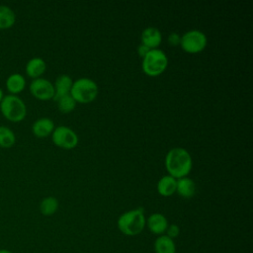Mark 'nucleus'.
<instances>
[{"instance_id":"1","label":"nucleus","mask_w":253,"mask_h":253,"mask_svg":"<svg viewBox=\"0 0 253 253\" xmlns=\"http://www.w3.org/2000/svg\"><path fill=\"white\" fill-rule=\"evenodd\" d=\"M192 157L183 147L171 148L165 157V167L170 176L175 179L187 177L192 170Z\"/></svg>"},{"instance_id":"2","label":"nucleus","mask_w":253,"mask_h":253,"mask_svg":"<svg viewBox=\"0 0 253 253\" xmlns=\"http://www.w3.org/2000/svg\"><path fill=\"white\" fill-rule=\"evenodd\" d=\"M145 215L142 208L133 209L122 213L117 221L119 230L127 236H135L145 227Z\"/></svg>"},{"instance_id":"3","label":"nucleus","mask_w":253,"mask_h":253,"mask_svg":"<svg viewBox=\"0 0 253 253\" xmlns=\"http://www.w3.org/2000/svg\"><path fill=\"white\" fill-rule=\"evenodd\" d=\"M0 111L2 116L12 123L22 122L27 116V106L17 95H4L0 103Z\"/></svg>"},{"instance_id":"4","label":"nucleus","mask_w":253,"mask_h":253,"mask_svg":"<svg viewBox=\"0 0 253 253\" xmlns=\"http://www.w3.org/2000/svg\"><path fill=\"white\" fill-rule=\"evenodd\" d=\"M70 95L76 103L88 104L96 99L98 95V86L92 79L82 77L72 83Z\"/></svg>"},{"instance_id":"5","label":"nucleus","mask_w":253,"mask_h":253,"mask_svg":"<svg viewBox=\"0 0 253 253\" xmlns=\"http://www.w3.org/2000/svg\"><path fill=\"white\" fill-rule=\"evenodd\" d=\"M142 70L151 77L162 74L168 66V58L165 52L159 48H153L142 58Z\"/></svg>"},{"instance_id":"6","label":"nucleus","mask_w":253,"mask_h":253,"mask_svg":"<svg viewBox=\"0 0 253 253\" xmlns=\"http://www.w3.org/2000/svg\"><path fill=\"white\" fill-rule=\"evenodd\" d=\"M208 44L207 36L199 30H190L182 35L180 41L181 48L188 53H199Z\"/></svg>"},{"instance_id":"7","label":"nucleus","mask_w":253,"mask_h":253,"mask_svg":"<svg viewBox=\"0 0 253 253\" xmlns=\"http://www.w3.org/2000/svg\"><path fill=\"white\" fill-rule=\"evenodd\" d=\"M52 142L63 149H72L78 144V135L66 126H56L51 133Z\"/></svg>"},{"instance_id":"8","label":"nucleus","mask_w":253,"mask_h":253,"mask_svg":"<svg viewBox=\"0 0 253 253\" xmlns=\"http://www.w3.org/2000/svg\"><path fill=\"white\" fill-rule=\"evenodd\" d=\"M31 94L41 101H47L54 97V86L53 84L42 77L33 79L29 86Z\"/></svg>"},{"instance_id":"9","label":"nucleus","mask_w":253,"mask_h":253,"mask_svg":"<svg viewBox=\"0 0 253 253\" xmlns=\"http://www.w3.org/2000/svg\"><path fill=\"white\" fill-rule=\"evenodd\" d=\"M145 226H147L149 231L153 234L162 235L168 227V220L164 214L154 212L146 218Z\"/></svg>"},{"instance_id":"10","label":"nucleus","mask_w":253,"mask_h":253,"mask_svg":"<svg viewBox=\"0 0 253 253\" xmlns=\"http://www.w3.org/2000/svg\"><path fill=\"white\" fill-rule=\"evenodd\" d=\"M54 128V123L49 118H40L37 121H35L32 126V131L34 135L40 138L51 135Z\"/></svg>"},{"instance_id":"11","label":"nucleus","mask_w":253,"mask_h":253,"mask_svg":"<svg viewBox=\"0 0 253 253\" xmlns=\"http://www.w3.org/2000/svg\"><path fill=\"white\" fill-rule=\"evenodd\" d=\"M162 42L161 32L154 27H148L141 34V43L150 49L157 48Z\"/></svg>"},{"instance_id":"12","label":"nucleus","mask_w":253,"mask_h":253,"mask_svg":"<svg viewBox=\"0 0 253 253\" xmlns=\"http://www.w3.org/2000/svg\"><path fill=\"white\" fill-rule=\"evenodd\" d=\"M46 69L45 61L41 57H33L31 58L25 67L26 74L33 79L40 78Z\"/></svg>"},{"instance_id":"13","label":"nucleus","mask_w":253,"mask_h":253,"mask_svg":"<svg viewBox=\"0 0 253 253\" xmlns=\"http://www.w3.org/2000/svg\"><path fill=\"white\" fill-rule=\"evenodd\" d=\"M72 83H73V81L70 76H68L66 74H62V75L58 76L55 80V83L53 84V86H54L53 100L56 101L59 98L70 94Z\"/></svg>"},{"instance_id":"14","label":"nucleus","mask_w":253,"mask_h":253,"mask_svg":"<svg viewBox=\"0 0 253 253\" xmlns=\"http://www.w3.org/2000/svg\"><path fill=\"white\" fill-rule=\"evenodd\" d=\"M176 192L179 196L184 199H191L194 197L196 193V185L195 182L189 177H183L177 179Z\"/></svg>"},{"instance_id":"15","label":"nucleus","mask_w":253,"mask_h":253,"mask_svg":"<svg viewBox=\"0 0 253 253\" xmlns=\"http://www.w3.org/2000/svg\"><path fill=\"white\" fill-rule=\"evenodd\" d=\"M6 88L11 95H17L26 88V79L20 73H12L6 79Z\"/></svg>"},{"instance_id":"16","label":"nucleus","mask_w":253,"mask_h":253,"mask_svg":"<svg viewBox=\"0 0 253 253\" xmlns=\"http://www.w3.org/2000/svg\"><path fill=\"white\" fill-rule=\"evenodd\" d=\"M177 179L170 175L163 176L157 183V192L163 197H170L176 193Z\"/></svg>"},{"instance_id":"17","label":"nucleus","mask_w":253,"mask_h":253,"mask_svg":"<svg viewBox=\"0 0 253 253\" xmlns=\"http://www.w3.org/2000/svg\"><path fill=\"white\" fill-rule=\"evenodd\" d=\"M155 253H176V245L173 239L165 234L159 235L154 241Z\"/></svg>"},{"instance_id":"18","label":"nucleus","mask_w":253,"mask_h":253,"mask_svg":"<svg viewBox=\"0 0 253 253\" xmlns=\"http://www.w3.org/2000/svg\"><path fill=\"white\" fill-rule=\"evenodd\" d=\"M16 22L15 12L7 5L0 4V30L10 29Z\"/></svg>"},{"instance_id":"19","label":"nucleus","mask_w":253,"mask_h":253,"mask_svg":"<svg viewBox=\"0 0 253 253\" xmlns=\"http://www.w3.org/2000/svg\"><path fill=\"white\" fill-rule=\"evenodd\" d=\"M58 201L54 197H46L42 200L40 204V211L44 216H50L54 214L58 210Z\"/></svg>"},{"instance_id":"20","label":"nucleus","mask_w":253,"mask_h":253,"mask_svg":"<svg viewBox=\"0 0 253 253\" xmlns=\"http://www.w3.org/2000/svg\"><path fill=\"white\" fill-rule=\"evenodd\" d=\"M16 142V135L14 131L6 126H0V147L2 148H10Z\"/></svg>"},{"instance_id":"21","label":"nucleus","mask_w":253,"mask_h":253,"mask_svg":"<svg viewBox=\"0 0 253 253\" xmlns=\"http://www.w3.org/2000/svg\"><path fill=\"white\" fill-rule=\"evenodd\" d=\"M56 102H57L58 110L63 114L71 113L75 109L76 104H77L76 101L71 97L70 94L59 98L58 100H56Z\"/></svg>"},{"instance_id":"22","label":"nucleus","mask_w":253,"mask_h":253,"mask_svg":"<svg viewBox=\"0 0 253 253\" xmlns=\"http://www.w3.org/2000/svg\"><path fill=\"white\" fill-rule=\"evenodd\" d=\"M166 234L168 237H170L171 239L173 238H176L179 236L180 234V227L177 225V224H168V227L166 229Z\"/></svg>"},{"instance_id":"23","label":"nucleus","mask_w":253,"mask_h":253,"mask_svg":"<svg viewBox=\"0 0 253 253\" xmlns=\"http://www.w3.org/2000/svg\"><path fill=\"white\" fill-rule=\"evenodd\" d=\"M180 41H181V36L178 33H171L168 36V42L172 46L180 45Z\"/></svg>"},{"instance_id":"24","label":"nucleus","mask_w":253,"mask_h":253,"mask_svg":"<svg viewBox=\"0 0 253 253\" xmlns=\"http://www.w3.org/2000/svg\"><path fill=\"white\" fill-rule=\"evenodd\" d=\"M149 50H150V48L147 47L146 45L142 44V43H140V44L137 46V53H138V55H139L140 57H142V58L148 53Z\"/></svg>"},{"instance_id":"25","label":"nucleus","mask_w":253,"mask_h":253,"mask_svg":"<svg viewBox=\"0 0 253 253\" xmlns=\"http://www.w3.org/2000/svg\"><path fill=\"white\" fill-rule=\"evenodd\" d=\"M3 97H4V93H3L2 88L0 87V103H1V101H2V99H3Z\"/></svg>"},{"instance_id":"26","label":"nucleus","mask_w":253,"mask_h":253,"mask_svg":"<svg viewBox=\"0 0 253 253\" xmlns=\"http://www.w3.org/2000/svg\"><path fill=\"white\" fill-rule=\"evenodd\" d=\"M0 253H12V252L8 249H0Z\"/></svg>"}]
</instances>
